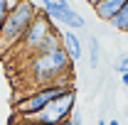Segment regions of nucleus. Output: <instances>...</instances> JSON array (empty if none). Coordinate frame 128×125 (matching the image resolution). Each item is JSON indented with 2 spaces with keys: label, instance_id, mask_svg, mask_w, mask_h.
I'll list each match as a JSON object with an SVG mask.
<instances>
[{
  "label": "nucleus",
  "instance_id": "f257e3e1",
  "mask_svg": "<svg viewBox=\"0 0 128 125\" xmlns=\"http://www.w3.org/2000/svg\"><path fill=\"white\" fill-rule=\"evenodd\" d=\"M72 64L74 62L69 59L64 47H57L47 54H32L27 62V71L37 86H47V83H57L62 78L72 76Z\"/></svg>",
  "mask_w": 128,
  "mask_h": 125
},
{
  "label": "nucleus",
  "instance_id": "f03ea898",
  "mask_svg": "<svg viewBox=\"0 0 128 125\" xmlns=\"http://www.w3.org/2000/svg\"><path fill=\"white\" fill-rule=\"evenodd\" d=\"M34 15H37V7L32 0H20L17 7L8 12L2 27H0V54H5L20 44V39H22L25 30L30 27V22L34 20Z\"/></svg>",
  "mask_w": 128,
  "mask_h": 125
},
{
  "label": "nucleus",
  "instance_id": "7ed1b4c3",
  "mask_svg": "<svg viewBox=\"0 0 128 125\" xmlns=\"http://www.w3.org/2000/svg\"><path fill=\"white\" fill-rule=\"evenodd\" d=\"M66 88H72L69 76L62 78V81H57V83L37 86L34 91H27V93H25V96H22V98L15 103V113H17V118H32V115H37L40 110H44V106H49L54 98H59V96L66 91Z\"/></svg>",
  "mask_w": 128,
  "mask_h": 125
},
{
  "label": "nucleus",
  "instance_id": "20e7f679",
  "mask_svg": "<svg viewBox=\"0 0 128 125\" xmlns=\"http://www.w3.org/2000/svg\"><path fill=\"white\" fill-rule=\"evenodd\" d=\"M76 110V88H66L59 98H54L44 110H40L37 115H32V120H37L40 125H57L72 118V113Z\"/></svg>",
  "mask_w": 128,
  "mask_h": 125
},
{
  "label": "nucleus",
  "instance_id": "39448f33",
  "mask_svg": "<svg viewBox=\"0 0 128 125\" xmlns=\"http://www.w3.org/2000/svg\"><path fill=\"white\" fill-rule=\"evenodd\" d=\"M49 32H57L54 22H52L42 10H37V15H34V20L30 22V27L25 30V34H22V39H20L17 49H22L27 57H32V54L40 49V44L44 42V37H47Z\"/></svg>",
  "mask_w": 128,
  "mask_h": 125
},
{
  "label": "nucleus",
  "instance_id": "423d86ee",
  "mask_svg": "<svg viewBox=\"0 0 128 125\" xmlns=\"http://www.w3.org/2000/svg\"><path fill=\"white\" fill-rule=\"evenodd\" d=\"M59 39H62V47H64V52L69 54V59H72V62H79L81 57H84V44H81L79 34H76L74 30L59 32Z\"/></svg>",
  "mask_w": 128,
  "mask_h": 125
},
{
  "label": "nucleus",
  "instance_id": "0eeeda50",
  "mask_svg": "<svg viewBox=\"0 0 128 125\" xmlns=\"http://www.w3.org/2000/svg\"><path fill=\"white\" fill-rule=\"evenodd\" d=\"M40 5H42V12H44L52 22H59V20L72 10L69 0H40Z\"/></svg>",
  "mask_w": 128,
  "mask_h": 125
},
{
  "label": "nucleus",
  "instance_id": "6e6552de",
  "mask_svg": "<svg viewBox=\"0 0 128 125\" xmlns=\"http://www.w3.org/2000/svg\"><path fill=\"white\" fill-rule=\"evenodd\" d=\"M123 2L126 0H104V2H98L94 7V12L98 20H104V22H111L113 17L121 12V7H123Z\"/></svg>",
  "mask_w": 128,
  "mask_h": 125
},
{
  "label": "nucleus",
  "instance_id": "1a4fd4ad",
  "mask_svg": "<svg viewBox=\"0 0 128 125\" xmlns=\"http://www.w3.org/2000/svg\"><path fill=\"white\" fill-rule=\"evenodd\" d=\"M59 22H62L66 30H74V32H76V30H84V27H86V20H84V17H81L79 12L74 10V7H72V10H69V12H66V15H64Z\"/></svg>",
  "mask_w": 128,
  "mask_h": 125
},
{
  "label": "nucleus",
  "instance_id": "9d476101",
  "mask_svg": "<svg viewBox=\"0 0 128 125\" xmlns=\"http://www.w3.org/2000/svg\"><path fill=\"white\" fill-rule=\"evenodd\" d=\"M108 25H111V27H113L116 32H128V0L123 2L121 12H118V15L113 17V20L108 22Z\"/></svg>",
  "mask_w": 128,
  "mask_h": 125
},
{
  "label": "nucleus",
  "instance_id": "9b49d317",
  "mask_svg": "<svg viewBox=\"0 0 128 125\" xmlns=\"http://www.w3.org/2000/svg\"><path fill=\"white\" fill-rule=\"evenodd\" d=\"M89 66L91 69H98V59H101V47H98V39L94 34H89Z\"/></svg>",
  "mask_w": 128,
  "mask_h": 125
},
{
  "label": "nucleus",
  "instance_id": "f8f14e48",
  "mask_svg": "<svg viewBox=\"0 0 128 125\" xmlns=\"http://www.w3.org/2000/svg\"><path fill=\"white\" fill-rule=\"evenodd\" d=\"M113 71H118V74H126L128 71V52H121L113 59Z\"/></svg>",
  "mask_w": 128,
  "mask_h": 125
},
{
  "label": "nucleus",
  "instance_id": "ddd939ff",
  "mask_svg": "<svg viewBox=\"0 0 128 125\" xmlns=\"http://www.w3.org/2000/svg\"><path fill=\"white\" fill-rule=\"evenodd\" d=\"M69 125H84V118H81L79 110H74V113H72V118H69Z\"/></svg>",
  "mask_w": 128,
  "mask_h": 125
},
{
  "label": "nucleus",
  "instance_id": "4468645a",
  "mask_svg": "<svg viewBox=\"0 0 128 125\" xmlns=\"http://www.w3.org/2000/svg\"><path fill=\"white\" fill-rule=\"evenodd\" d=\"M121 83H123V88L128 91V71H126V74H121Z\"/></svg>",
  "mask_w": 128,
  "mask_h": 125
},
{
  "label": "nucleus",
  "instance_id": "2eb2a0df",
  "mask_svg": "<svg viewBox=\"0 0 128 125\" xmlns=\"http://www.w3.org/2000/svg\"><path fill=\"white\" fill-rule=\"evenodd\" d=\"M98 2H104V0H86V5H91V7H96Z\"/></svg>",
  "mask_w": 128,
  "mask_h": 125
},
{
  "label": "nucleus",
  "instance_id": "dca6fc26",
  "mask_svg": "<svg viewBox=\"0 0 128 125\" xmlns=\"http://www.w3.org/2000/svg\"><path fill=\"white\" fill-rule=\"evenodd\" d=\"M106 125H121V120H116V118H113V120H106Z\"/></svg>",
  "mask_w": 128,
  "mask_h": 125
},
{
  "label": "nucleus",
  "instance_id": "f3484780",
  "mask_svg": "<svg viewBox=\"0 0 128 125\" xmlns=\"http://www.w3.org/2000/svg\"><path fill=\"white\" fill-rule=\"evenodd\" d=\"M57 125H69V120H64V123H57Z\"/></svg>",
  "mask_w": 128,
  "mask_h": 125
},
{
  "label": "nucleus",
  "instance_id": "a211bd4d",
  "mask_svg": "<svg viewBox=\"0 0 128 125\" xmlns=\"http://www.w3.org/2000/svg\"><path fill=\"white\" fill-rule=\"evenodd\" d=\"M126 118H128V108H126Z\"/></svg>",
  "mask_w": 128,
  "mask_h": 125
}]
</instances>
